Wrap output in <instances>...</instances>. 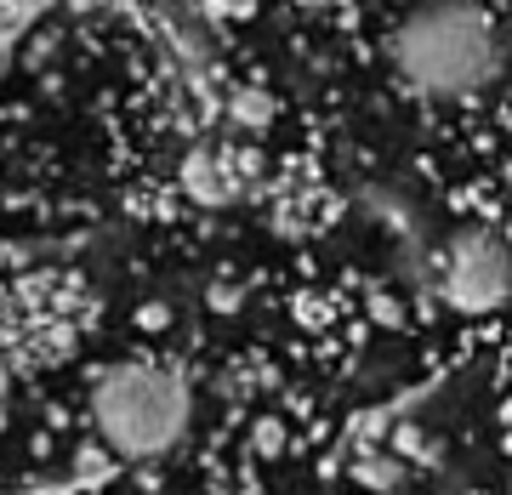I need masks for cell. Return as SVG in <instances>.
Wrapping results in <instances>:
<instances>
[{
    "instance_id": "cell-6",
    "label": "cell",
    "mask_w": 512,
    "mask_h": 495,
    "mask_svg": "<svg viewBox=\"0 0 512 495\" xmlns=\"http://www.w3.org/2000/svg\"><path fill=\"white\" fill-rule=\"evenodd\" d=\"M268 97H256V92H239L234 97V120H245V126H262V120H268Z\"/></svg>"
},
{
    "instance_id": "cell-3",
    "label": "cell",
    "mask_w": 512,
    "mask_h": 495,
    "mask_svg": "<svg viewBox=\"0 0 512 495\" xmlns=\"http://www.w3.org/2000/svg\"><path fill=\"white\" fill-rule=\"evenodd\" d=\"M439 285H444V302L461 313L501 308L512 291V251L495 234H484V228H461L450 239V251H444Z\"/></svg>"
},
{
    "instance_id": "cell-1",
    "label": "cell",
    "mask_w": 512,
    "mask_h": 495,
    "mask_svg": "<svg viewBox=\"0 0 512 495\" xmlns=\"http://www.w3.org/2000/svg\"><path fill=\"white\" fill-rule=\"evenodd\" d=\"M393 69L421 97H473L501 69V40L484 6L473 0H421L416 12L393 29Z\"/></svg>"
},
{
    "instance_id": "cell-2",
    "label": "cell",
    "mask_w": 512,
    "mask_h": 495,
    "mask_svg": "<svg viewBox=\"0 0 512 495\" xmlns=\"http://www.w3.org/2000/svg\"><path fill=\"white\" fill-rule=\"evenodd\" d=\"M92 427L114 456H165L188 427V387L165 365H114L92 387Z\"/></svg>"
},
{
    "instance_id": "cell-7",
    "label": "cell",
    "mask_w": 512,
    "mask_h": 495,
    "mask_svg": "<svg viewBox=\"0 0 512 495\" xmlns=\"http://www.w3.org/2000/svg\"><path fill=\"white\" fill-rule=\"evenodd\" d=\"M296 6H313L319 12V6H348V0H296Z\"/></svg>"
},
{
    "instance_id": "cell-4",
    "label": "cell",
    "mask_w": 512,
    "mask_h": 495,
    "mask_svg": "<svg viewBox=\"0 0 512 495\" xmlns=\"http://www.w3.org/2000/svg\"><path fill=\"white\" fill-rule=\"evenodd\" d=\"M183 183L200 194V200H228V177H222V165H217V154L211 148H200V154H188V165H183Z\"/></svg>"
},
{
    "instance_id": "cell-5",
    "label": "cell",
    "mask_w": 512,
    "mask_h": 495,
    "mask_svg": "<svg viewBox=\"0 0 512 495\" xmlns=\"http://www.w3.org/2000/svg\"><path fill=\"white\" fill-rule=\"evenodd\" d=\"M359 484H370V490H399L404 484V456L399 450H376V456L359 461Z\"/></svg>"
},
{
    "instance_id": "cell-8",
    "label": "cell",
    "mask_w": 512,
    "mask_h": 495,
    "mask_svg": "<svg viewBox=\"0 0 512 495\" xmlns=\"http://www.w3.org/2000/svg\"><path fill=\"white\" fill-rule=\"evenodd\" d=\"M0 393H6V365H0Z\"/></svg>"
}]
</instances>
